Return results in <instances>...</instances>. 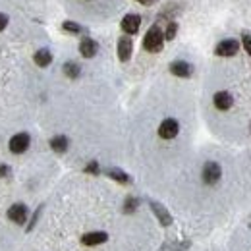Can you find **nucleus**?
I'll list each match as a JSON object with an SVG mask.
<instances>
[{"label": "nucleus", "instance_id": "nucleus-4", "mask_svg": "<svg viewBox=\"0 0 251 251\" xmlns=\"http://www.w3.org/2000/svg\"><path fill=\"white\" fill-rule=\"evenodd\" d=\"M178 131H180V126L174 118H166L162 124L158 126V135L162 139H174L178 135Z\"/></svg>", "mask_w": 251, "mask_h": 251}, {"label": "nucleus", "instance_id": "nucleus-2", "mask_svg": "<svg viewBox=\"0 0 251 251\" xmlns=\"http://www.w3.org/2000/svg\"><path fill=\"white\" fill-rule=\"evenodd\" d=\"M240 50V43L234 41V39H224L220 41L215 49V54L217 56H222V58H228V56H236Z\"/></svg>", "mask_w": 251, "mask_h": 251}, {"label": "nucleus", "instance_id": "nucleus-19", "mask_svg": "<svg viewBox=\"0 0 251 251\" xmlns=\"http://www.w3.org/2000/svg\"><path fill=\"white\" fill-rule=\"evenodd\" d=\"M137 205H139V201H137L135 197H127L124 203V211L126 213H133V211L137 209Z\"/></svg>", "mask_w": 251, "mask_h": 251}, {"label": "nucleus", "instance_id": "nucleus-23", "mask_svg": "<svg viewBox=\"0 0 251 251\" xmlns=\"http://www.w3.org/2000/svg\"><path fill=\"white\" fill-rule=\"evenodd\" d=\"M8 25V16H4V14H0V31L4 29Z\"/></svg>", "mask_w": 251, "mask_h": 251}, {"label": "nucleus", "instance_id": "nucleus-15", "mask_svg": "<svg viewBox=\"0 0 251 251\" xmlns=\"http://www.w3.org/2000/svg\"><path fill=\"white\" fill-rule=\"evenodd\" d=\"M50 149L56 153H64L68 149V137L66 135H56L50 139Z\"/></svg>", "mask_w": 251, "mask_h": 251}, {"label": "nucleus", "instance_id": "nucleus-24", "mask_svg": "<svg viewBox=\"0 0 251 251\" xmlns=\"http://www.w3.org/2000/svg\"><path fill=\"white\" fill-rule=\"evenodd\" d=\"M8 174H10V168H8L6 164H2V166H0V178H4V176H8Z\"/></svg>", "mask_w": 251, "mask_h": 251}, {"label": "nucleus", "instance_id": "nucleus-13", "mask_svg": "<svg viewBox=\"0 0 251 251\" xmlns=\"http://www.w3.org/2000/svg\"><path fill=\"white\" fill-rule=\"evenodd\" d=\"M151 209H153V213L157 215V219L160 220V224H162V226H170V224H172V217L168 215V211H166L160 203L151 201Z\"/></svg>", "mask_w": 251, "mask_h": 251}, {"label": "nucleus", "instance_id": "nucleus-22", "mask_svg": "<svg viewBox=\"0 0 251 251\" xmlns=\"http://www.w3.org/2000/svg\"><path fill=\"white\" fill-rule=\"evenodd\" d=\"M85 172H91V174H99V164L97 162H89L87 166H85Z\"/></svg>", "mask_w": 251, "mask_h": 251}, {"label": "nucleus", "instance_id": "nucleus-7", "mask_svg": "<svg viewBox=\"0 0 251 251\" xmlns=\"http://www.w3.org/2000/svg\"><path fill=\"white\" fill-rule=\"evenodd\" d=\"M131 50H133V43H131V37H120L118 39V58L122 60V62H127L129 60V56H131Z\"/></svg>", "mask_w": 251, "mask_h": 251}, {"label": "nucleus", "instance_id": "nucleus-17", "mask_svg": "<svg viewBox=\"0 0 251 251\" xmlns=\"http://www.w3.org/2000/svg\"><path fill=\"white\" fill-rule=\"evenodd\" d=\"M64 74L68 77H77L79 75V66L75 62H66L64 64Z\"/></svg>", "mask_w": 251, "mask_h": 251}, {"label": "nucleus", "instance_id": "nucleus-25", "mask_svg": "<svg viewBox=\"0 0 251 251\" xmlns=\"http://www.w3.org/2000/svg\"><path fill=\"white\" fill-rule=\"evenodd\" d=\"M135 2H139V4H145V6H149V4H155L157 0H135Z\"/></svg>", "mask_w": 251, "mask_h": 251}, {"label": "nucleus", "instance_id": "nucleus-21", "mask_svg": "<svg viewBox=\"0 0 251 251\" xmlns=\"http://www.w3.org/2000/svg\"><path fill=\"white\" fill-rule=\"evenodd\" d=\"M242 43H244V49H246V52L251 56V35L250 33H246L244 37H242Z\"/></svg>", "mask_w": 251, "mask_h": 251}, {"label": "nucleus", "instance_id": "nucleus-6", "mask_svg": "<svg viewBox=\"0 0 251 251\" xmlns=\"http://www.w3.org/2000/svg\"><path fill=\"white\" fill-rule=\"evenodd\" d=\"M27 207L24 205V203H16V205H12L10 209H8V219L12 220V222H16V224H25V220H27Z\"/></svg>", "mask_w": 251, "mask_h": 251}, {"label": "nucleus", "instance_id": "nucleus-9", "mask_svg": "<svg viewBox=\"0 0 251 251\" xmlns=\"http://www.w3.org/2000/svg\"><path fill=\"white\" fill-rule=\"evenodd\" d=\"M170 72L174 75H178V77H189L191 72H193V68H191V64L184 62V60H176V62L170 64Z\"/></svg>", "mask_w": 251, "mask_h": 251}, {"label": "nucleus", "instance_id": "nucleus-5", "mask_svg": "<svg viewBox=\"0 0 251 251\" xmlns=\"http://www.w3.org/2000/svg\"><path fill=\"white\" fill-rule=\"evenodd\" d=\"M220 166L217 162H205V166H203V182L205 184H209V186H213V184H217L220 180Z\"/></svg>", "mask_w": 251, "mask_h": 251}, {"label": "nucleus", "instance_id": "nucleus-16", "mask_svg": "<svg viewBox=\"0 0 251 251\" xmlns=\"http://www.w3.org/2000/svg\"><path fill=\"white\" fill-rule=\"evenodd\" d=\"M106 174L112 178V180H116V182H120V184H129V176L122 172L120 168H108L106 170Z\"/></svg>", "mask_w": 251, "mask_h": 251}, {"label": "nucleus", "instance_id": "nucleus-14", "mask_svg": "<svg viewBox=\"0 0 251 251\" xmlns=\"http://www.w3.org/2000/svg\"><path fill=\"white\" fill-rule=\"evenodd\" d=\"M33 60H35V64H37V66H41V68H47L49 64L52 62V54H50V50H47V49H41V50H37V52H35Z\"/></svg>", "mask_w": 251, "mask_h": 251}, {"label": "nucleus", "instance_id": "nucleus-1", "mask_svg": "<svg viewBox=\"0 0 251 251\" xmlns=\"http://www.w3.org/2000/svg\"><path fill=\"white\" fill-rule=\"evenodd\" d=\"M162 47H164V33L160 31L158 25H153L143 39V49L149 52H160Z\"/></svg>", "mask_w": 251, "mask_h": 251}, {"label": "nucleus", "instance_id": "nucleus-11", "mask_svg": "<svg viewBox=\"0 0 251 251\" xmlns=\"http://www.w3.org/2000/svg\"><path fill=\"white\" fill-rule=\"evenodd\" d=\"M97 43H95L93 39H89V37H85V39H81V43H79V52H81V56H85V58H93L95 54H97Z\"/></svg>", "mask_w": 251, "mask_h": 251}, {"label": "nucleus", "instance_id": "nucleus-20", "mask_svg": "<svg viewBox=\"0 0 251 251\" xmlns=\"http://www.w3.org/2000/svg\"><path fill=\"white\" fill-rule=\"evenodd\" d=\"M64 31H70V33H81V27L77 25V24H74V22H64Z\"/></svg>", "mask_w": 251, "mask_h": 251}, {"label": "nucleus", "instance_id": "nucleus-18", "mask_svg": "<svg viewBox=\"0 0 251 251\" xmlns=\"http://www.w3.org/2000/svg\"><path fill=\"white\" fill-rule=\"evenodd\" d=\"M176 31H178V24L176 22H170L168 27H166V31H164V39L166 41H172L176 37Z\"/></svg>", "mask_w": 251, "mask_h": 251}, {"label": "nucleus", "instance_id": "nucleus-3", "mask_svg": "<svg viewBox=\"0 0 251 251\" xmlns=\"http://www.w3.org/2000/svg\"><path fill=\"white\" fill-rule=\"evenodd\" d=\"M29 135L27 133H16L12 139H10V151L12 153H16V155H22V153H25L27 151V147H29Z\"/></svg>", "mask_w": 251, "mask_h": 251}, {"label": "nucleus", "instance_id": "nucleus-12", "mask_svg": "<svg viewBox=\"0 0 251 251\" xmlns=\"http://www.w3.org/2000/svg\"><path fill=\"white\" fill-rule=\"evenodd\" d=\"M106 240H108V236H106L104 232H89V234H85V236L81 238L83 246H100V244H104Z\"/></svg>", "mask_w": 251, "mask_h": 251}, {"label": "nucleus", "instance_id": "nucleus-8", "mask_svg": "<svg viewBox=\"0 0 251 251\" xmlns=\"http://www.w3.org/2000/svg\"><path fill=\"white\" fill-rule=\"evenodd\" d=\"M139 25H141V18L137 14H127L122 20V29L127 35H133V33L139 31Z\"/></svg>", "mask_w": 251, "mask_h": 251}, {"label": "nucleus", "instance_id": "nucleus-10", "mask_svg": "<svg viewBox=\"0 0 251 251\" xmlns=\"http://www.w3.org/2000/svg\"><path fill=\"white\" fill-rule=\"evenodd\" d=\"M213 102H215V106H217L219 110H228V108H232L234 99H232V95L228 93V91H219V93L215 95Z\"/></svg>", "mask_w": 251, "mask_h": 251}]
</instances>
